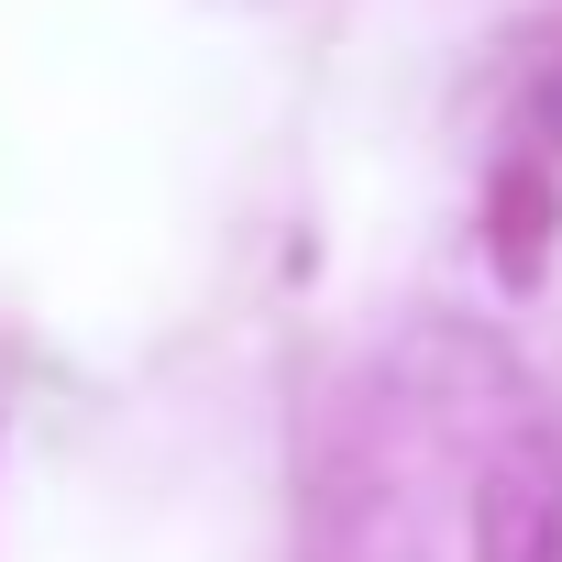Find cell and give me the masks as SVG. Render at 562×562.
Wrapping results in <instances>:
<instances>
[{
	"label": "cell",
	"mask_w": 562,
	"mask_h": 562,
	"mask_svg": "<svg viewBox=\"0 0 562 562\" xmlns=\"http://www.w3.org/2000/svg\"><path fill=\"white\" fill-rule=\"evenodd\" d=\"M485 562H562V474L507 463L485 485Z\"/></svg>",
	"instance_id": "cell-1"
}]
</instances>
